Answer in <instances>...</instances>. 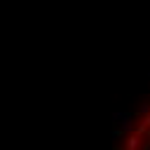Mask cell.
I'll list each match as a JSON object with an SVG mask.
<instances>
[{
  "instance_id": "cell-5",
  "label": "cell",
  "mask_w": 150,
  "mask_h": 150,
  "mask_svg": "<svg viewBox=\"0 0 150 150\" xmlns=\"http://www.w3.org/2000/svg\"><path fill=\"white\" fill-rule=\"evenodd\" d=\"M110 136H115V138H120V136H122V129H112V131H110Z\"/></svg>"
},
{
  "instance_id": "cell-2",
  "label": "cell",
  "mask_w": 150,
  "mask_h": 150,
  "mask_svg": "<svg viewBox=\"0 0 150 150\" xmlns=\"http://www.w3.org/2000/svg\"><path fill=\"white\" fill-rule=\"evenodd\" d=\"M122 131H134V120H131V115L127 117V120H122V127H120Z\"/></svg>"
},
{
  "instance_id": "cell-1",
  "label": "cell",
  "mask_w": 150,
  "mask_h": 150,
  "mask_svg": "<svg viewBox=\"0 0 150 150\" xmlns=\"http://www.w3.org/2000/svg\"><path fill=\"white\" fill-rule=\"evenodd\" d=\"M138 136H127V143H124V150H136L138 148Z\"/></svg>"
},
{
  "instance_id": "cell-4",
  "label": "cell",
  "mask_w": 150,
  "mask_h": 150,
  "mask_svg": "<svg viewBox=\"0 0 150 150\" xmlns=\"http://www.w3.org/2000/svg\"><path fill=\"white\" fill-rule=\"evenodd\" d=\"M141 112H143V115H150V103H143V105H141Z\"/></svg>"
},
{
  "instance_id": "cell-3",
  "label": "cell",
  "mask_w": 150,
  "mask_h": 150,
  "mask_svg": "<svg viewBox=\"0 0 150 150\" xmlns=\"http://www.w3.org/2000/svg\"><path fill=\"white\" fill-rule=\"evenodd\" d=\"M145 131H148V124H143V122H141V124H138V129H136V134H145Z\"/></svg>"
}]
</instances>
